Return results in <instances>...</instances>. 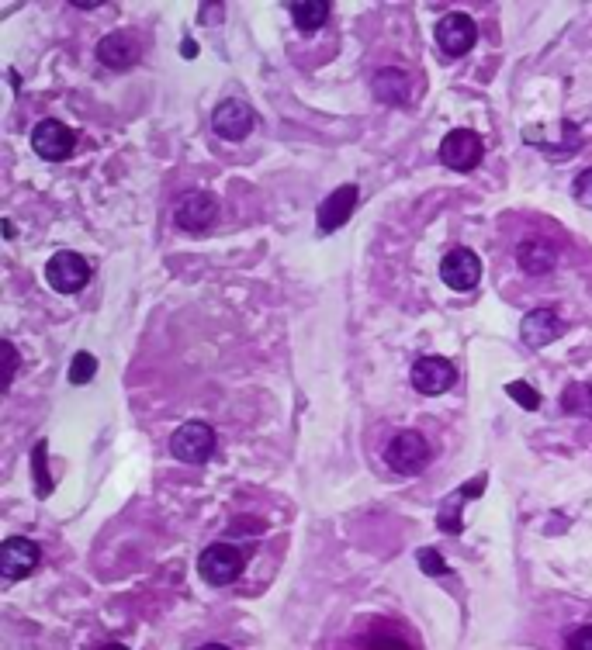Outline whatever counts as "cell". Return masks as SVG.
Returning <instances> with one entry per match:
<instances>
[{
    "mask_svg": "<svg viewBox=\"0 0 592 650\" xmlns=\"http://www.w3.org/2000/svg\"><path fill=\"white\" fill-rule=\"evenodd\" d=\"M243 568H246L243 550L232 547V543H212V547L198 557V571L208 585H232V581L243 574Z\"/></svg>",
    "mask_w": 592,
    "mask_h": 650,
    "instance_id": "1",
    "label": "cell"
},
{
    "mask_svg": "<svg viewBox=\"0 0 592 650\" xmlns=\"http://www.w3.org/2000/svg\"><path fill=\"white\" fill-rule=\"evenodd\" d=\"M385 460L395 474L412 478V474H419L426 464H430V443H426L419 433H412V429L395 433L392 443H388V450H385Z\"/></svg>",
    "mask_w": 592,
    "mask_h": 650,
    "instance_id": "2",
    "label": "cell"
},
{
    "mask_svg": "<svg viewBox=\"0 0 592 650\" xmlns=\"http://www.w3.org/2000/svg\"><path fill=\"white\" fill-rule=\"evenodd\" d=\"M485 156V146L471 128H454V132L444 135L440 142V160H444L447 170H457V173H471Z\"/></svg>",
    "mask_w": 592,
    "mask_h": 650,
    "instance_id": "3",
    "label": "cell"
},
{
    "mask_svg": "<svg viewBox=\"0 0 592 650\" xmlns=\"http://www.w3.org/2000/svg\"><path fill=\"white\" fill-rule=\"evenodd\" d=\"M170 450L184 464H205L215 453V433L208 422H184L174 436H170Z\"/></svg>",
    "mask_w": 592,
    "mask_h": 650,
    "instance_id": "4",
    "label": "cell"
},
{
    "mask_svg": "<svg viewBox=\"0 0 592 650\" xmlns=\"http://www.w3.org/2000/svg\"><path fill=\"white\" fill-rule=\"evenodd\" d=\"M46 281L52 284V291L59 294H77L80 287L91 281V263L84 260L80 253H56L46 263Z\"/></svg>",
    "mask_w": 592,
    "mask_h": 650,
    "instance_id": "5",
    "label": "cell"
},
{
    "mask_svg": "<svg viewBox=\"0 0 592 650\" xmlns=\"http://www.w3.org/2000/svg\"><path fill=\"white\" fill-rule=\"evenodd\" d=\"M42 561V550L35 540H25V536H11L4 540L0 547V574L4 581H18V578H28Z\"/></svg>",
    "mask_w": 592,
    "mask_h": 650,
    "instance_id": "6",
    "label": "cell"
},
{
    "mask_svg": "<svg viewBox=\"0 0 592 650\" xmlns=\"http://www.w3.org/2000/svg\"><path fill=\"white\" fill-rule=\"evenodd\" d=\"M478 39V28H475V21L468 18V14H461V11H454V14H444L440 18V25H437V45H440V52L444 56H464V52L475 45Z\"/></svg>",
    "mask_w": 592,
    "mask_h": 650,
    "instance_id": "7",
    "label": "cell"
},
{
    "mask_svg": "<svg viewBox=\"0 0 592 650\" xmlns=\"http://www.w3.org/2000/svg\"><path fill=\"white\" fill-rule=\"evenodd\" d=\"M73 146H77V135H73L63 122H56V118H46V122L35 125L32 149L42 156V160H49V163L66 160V156L73 153Z\"/></svg>",
    "mask_w": 592,
    "mask_h": 650,
    "instance_id": "8",
    "label": "cell"
},
{
    "mask_svg": "<svg viewBox=\"0 0 592 650\" xmlns=\"http://www.w3.org/2000/svg\"><path fill=\"white\" fill-rule=\"evenodd\" d=\"M219 215V204H215L212 194L205 191H194V194H181L174 204V222L181 225L184 232H201L215 222Z\"/></svg>",
    "mask_w": 592,
    "mask_h": 650,
    "instance_id": "9",
    "label": "cell"
},
{
    "mask_svg": "<svg viewBox=\"0 0 592 650\" xmlns=\"http://www.w3.org/2000/svg\"><path fill=\"white\" fill-rule=\"evenodd\" d=\"M440 277L451 291H471L478 281H482V260L471 249H451L440 263Z\"/></svg>",
    "mask_w": 592,
    "mask_h": 650,
    "instance_id": "10",
    "label": "cell"
},
{
    "mask_svg": "<svg viewBox=\"0 0 592 650\" xmlns=\"http://www.w3.org/2000/svg\"><path fill=\"white\" fill-rule=\"evenodd\" d=\"M253 108L246 101H236V97H229V101H222L219 108H215V115H212V125H215V132L222 135V139H229V142H239V139H246V135L253 132Z\"/></svg>",
    "mask_w": 592,
    "mask_h": 650,
    "instance_id": "11",
    "label": "cell"
},
{
    "mask_svg": "<svg viewBox=\"0 0 592 650\" xmlns=\"http://www.w3.org/2000/svg\"><path fill=\"white\" fill-rule=\"evenodd\" d=\"M454 367L451 360L444 357H423L412 364V388L423 391V395H444L447 388L454 384Z\"/></svg>",
    "mask_w": 592,
    "mask_h": 650,
    "instance_id": "12",
    "label": "cell"
},
{
    "mask_svg": "<svg viewBox=\"0 0 592 650\" xmlns=\"http://www.w3.org/2000/svg\"><path fill=\"white\" fill-rule=\"evenodd\" d=\"M565 332V322L558 319V312L554 308H534L530 315H523V322H520V336H523V343L527 346H547V343H554V339Z\"/></svg>",
    "mask_w": 592,
    "mask_h": 650,
    "instance_id": "13",
    "label": "cell"
},
{
    "mask_svg": "<svg viewBox=\"0 0 592 650\" xmlns=\"http://www.w3.org/2000/svg\"><path fill=\"white\" fill-rule=\"evenodd\" d=\"M97 59L111 70H129L139 59V39L132 32H111L97 42Z\"/></svg>",
    "mask_w": 592,
    "mask_h": 650,
    "instance_id": "14",
    "label": "cell"
},
{
    "mask_svg": "<svg viewBox=\"0 0 592 650\" xmlns=\"http://www.w3.org/2000/svg\"><path fill=\"white\" fill-rule=\"evenodd\" d=\"M354 208H357V187L354 184L336 187V191L319 204V229L336 232L340 225H347V218L354 215Z\"/></svg>",
    "mask_w": 592,
    "mask_h": 650,
    "instance_id": "15",
    "label": "cell"
},
{
    "mask_svg": "<svg viewBox=\"0 0 592 650\" xmlns=\"http://www.w3.org/2000/svg\"><path fill=\"white\" fill-rule=\"evenodd\" d=\"M516 260H520V267L527 270L530 277H544V274H551L554 263H558V249L547 243V239L534 236V239H527V243L520 246Z\"/></svg>",
    "mask_w": 592,
    "mask_h": 650,
    "instance_id": "16",
    "label": "cell"
},
{
    "mask_svg": "<svg viewBox=\"0 0 592 650\" xmlns=\"http://www.w3.org/2000/svg\"><path fill=\"white\" fill-rule=\"evenodd\" d=\"M371 87H374V97H378L381 104H406L409 94H412V80L402 70H395V66L374 73Z\"/></svg>",
    "mask_w": 592,
    "mask_h": 650,
    "instance_id": "17",
    "label": "cell"
},
{
    "mask_svg": "<svg viewBox=\"0 0 592 650\" xmlns=\"http://www.w3.org/2000/svg\"><path fill=\"white\" fill-rule=\"evenodd\" d=\"M485 488V478H478L475 485H461L454 491V495H447V502L440 505V516H437V523L440 529H447V533H461L464 523H461V509H464V498H471V495H478V491Z\"/></svg>",
    "mask_w": 592,
    "mask_h": 650,
    "instance_id": "18",
    "label": "cell"
},
{
    "mask_svg": "<svg viewBox=\"0 0 592 650\" xmlns=\"http://www.w3.org/2000/svg\"><path fill=\"white\" fill-rule=\"evenodd\" d=\"M361 650H416L409 633L395 630V626H374L364 633Z\"/></svg>",
    "mask_w": 592,
    "mask_h": 650,
    "instance_id": "19",
    "label": "cell"
},
{
    "mask_svg": "<svg viewBox=\"0 0 592 650\" xmlns=\"http://www.w3.org/2000/svg\"><path fill=\"white\" fill-rule=\"evenodd\" d=\"M291 18L302 32H316L319 25H326L329 4L326 0H309V4H291Z\"/></svg>",
    "mask_w": 592,
    "mask_h": 650,
    "instance_id": "20",
    "label": "cell"
},
{
    "mask_svg": "<svg viewBox=\"0 0 592 650\" xmlns=\"http://www.w3.org/2000/svg\"><path fill=\"white\" fill-rule=\"evenodd\" d=\"M561 408L568 415H582L589 419L592 415V384H568L565 395H561Z\"/></svg>",
    "mask_w": 592,
    "mask_h": 650,
    "instance_id": "21",
    "label": "cell"
},
{
    "mask_svg": "<svg viewBox=\"0 0 592 650\" xmlns=\"http://www.w3.org/2000/svg\"><path fill=\"white\" fill-rule=\"evenodd\" d=\"M94 370H97V360L91 357V353H77V357H73V367H70V381L73 384L91 381Z\"/></svg>",
    "mask_w": 592,
    "mask_h": 650,
    "instance_id": "22",
    "label": "cell"
},
{
    "mask_svg": "<svg viewBox=\"0 0 592 650\" xmlns=\"http://www.w3.org/2000/svg\"><path fill=\"white\" fill-rule=\"evenodd\" d=\"M509 395H513L523 408H537V405H541V395H537V391L530 388V384H523V381L509 384Z\"/></svg>",
    "mask_w": 592,
    "mask_h": 650,
    "instance_id": "23",
    "label": "cell"
},
{
    "mask_svg": "<svg viewBox=\"0 0 592 650\" xmlns=\"http://www.w3.org/2000/svg\"><path fill=\"white\" fill-rule=\"evenodd\" d=\"M572 194H575V201H579V204L592 208V170H582L579 177H575Z\"/></svg>",
    "mask_w": 592,
    "mask_h": 650,
    "instance_id": "24",
    "label": "cell"
},
{
    "mask_svg": "<svg viewBox=\"0 0 592 650\" xmlns=\"http://www.w3.org/2000/svg\"><path fill=\"white\" fill-rule=\"evenodd\" d=\"M419 568H423L426 574H447V564L440 561V554L437 550H419Z\"/></svg>",
    "mask_w": 592,
    "mask_h": 650,
    "instance_id": "25",
    "label": "cell"
},
{
    "mask_svg": "<svg viewBox=\"0 0 592 650\" xmlns=\"http://www.w3.org/2000/svg\"><path fill=\"white\" fill-rule=\"evenodd\" d=\"M229 533H236V536H260V533H264V523H260V519H232Z\"/></svg>",
    "mask_w": 592,
    "mask_h": 650,
    "instance_id": "26",
    "label": "cell"
},
{
    "mask_svg": "<svg viewBox=\"0 0 592 650\" xmlns=\"http://www.w3.org/2000/svg\"><path fill=\"white\" fill-rule=\"evenodd\" d=\"M568 650H592V626H582L568 637Z\"/></svg>",
    "mask_w": 592,
    "mask_h": 650,
    "instance_id": "27",
    "label": "cell"
},
{
    "mask_svg": "<svg viewBox=\"0 0 592 650\" xmlns=\"http://www.w3.org/2000/svg\"><path fill=\"white\" fill-rule=\"evenodd\" d=\"M14 367H18V357H14V346L4 343V384H11Z\"/></svg>",
    "mask_w": 592,
    "mask_h": 650,
    "instance_id": "28",
    "label": "cell"
},
{
    "mask_svg": "<svg viewBox=\"0 0 592 650\" xmlns=\"http://www.w3.org/2000/svg\"><path fill=\"white\" fill-rule=\"evenodd\" d=\"M42 457H46V443H39V450H35V467H39V491L46 495L49 481H46V467H42Z\"/></svg>",
    "mask_w": 592,
    "mask_h": 650,
    "instance_id": "29",
    "label": "cell"
},
{
    "mask_svg": "<svg viewBox=\"0 0 592 650\" xmlns=\"http://www.w3.org/2000/svg\"><path fill=\"white\" fill-rule=\"evenodd\" d=\"M201 650H232V647H226V644H205Z\"/></svg>",
    "mask_w": 592,
    "mask_h": 650,
    "instance_id": "30",
    "label": "cell"
},
{
    "mask_svg": "<svg viewBox=\"0 0 592 650\" xmlns=\"http://www.w3.org/2000/svg\"><path fill=\"white\" fill-rule=\"evenodd\" d=\"M104 650H129V647H122V644H111V647H104Z\"/></svg>",
    "mask_w": 592,
    "mask_h": 650,
    "instance_id": "31",
    "label": "cell"
}]
</instances>
